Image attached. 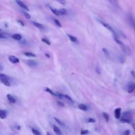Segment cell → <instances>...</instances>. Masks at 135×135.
<instances>
[{
	"mask_svg": "<svg viewBox=\"0 0 135 135\" xmlns=\"http://www.w3.org/2000/svg\"><path fill=\"white\" fill-rule=\"evenodd\" d=\"M7 117V112L6 110H0V117L2 119H6Z\"/></svg>",
	"mask_w": 135,
	"mask_h": 135,
	"instance_id": "obj_11",
	"label": "cell"
},
{
	"mask_svg": "<svg viewBox=\"0 0 135 135\" xmlns=\"http://www.w3.org/2000/svg\"><path fill=\"white\" fill-rule=\"evenodd\" d=\"M88 123H95L96 122V120H95V119L92 118H90L89 119H88Z\"/></svg>",
	"mask_w": 135,
	"mask_h": 135,
	"instance_id": "obj_30",
	"label": "cell"
},
{
	"mask_svg": "<svg viewBox=\"0 0 135 135\" xmlns=\"http://www.w3.org/2000/svg\"><path fill=\"white\" fill-rule=\"evenodd\" d=\"M1 82L2 84H4L5 85H6L7 87H10L11 86V84H10V81H9V79H0Z\"/></svg>",
	"mask_w": 135,
	"mask_h": 135,
	"instance_id": "obj_15",
	"label": "cell"
},
{
	"mask_svg": "<svg viewBox=\"0 0 135 135\" xmlns=\"http://www.w3.org/2000/svg\"><path fill=\"white\" fill-rule=\"evenodd\" d=\"M89 133V131L88 130L86 129V130H82L81 131V132H80V134H81V135H87Z\"/></svg>",
	"mask_w": 135,
	"mask_h": 135,
	"instance_id": "obj_29",
	"label": "cell"
},
{
	"mask_svg": "<svg viewBox=\"0 0 135 135\" xmlns=\"http://www.w3.org/2000/svg\"><path fill=\"white\" fill-rule=\"evenodd\" d=\"M127 20L130 27L135 31V18L134 17L132 14H129L127 16Z\"/></svg>",
	"mask_w": 135,
	"mask_h": 135,
	"instance_id": "obj_2",
	"label": "cell"
},
{
	"mask_svg": "<svg viewBox=\"0 0 135 135\" xmlns=\"http://www.w3.org/2000/svg\"><path fill=\"white\" fill-rule=\"evenodd\" d=\"M132 128H133L135 130V124H134V123L132 124Z\"/></svg>",
	"mask_w": 135,
	"mask_h": 135,
	"instance_id": "obj_37",
	"label": "cell"
},
{
	"mask_svg": "<svg viewBox=\"0 0 135 135\" xmlns=\"http://www.w3.org/2000/svg\"><path fill=\"white\" fill-rule=\"evenodd\" d=\"M6 97H7V100H8L11 103H15V102H16V100H15V99L13 97L12 95L8 94V95H7Z\"/></svg>",
	"mask_w": 135,
	"mask_h": 135,
	"instance_id": "obj_13",
	"label": "cell"
},
{
	"mask_svg": "<svg viewBox=\"0 0 135 135\" xmlns=\"http://www.w3.org/2000/svg\"><path fill=\"white\" fill-rule=\"evenodd\" d=\"M78 108L80 109V110L84 111H87L88 109L87 106L84 104H83V103H80V104H79L78 105Z\"/></svg>",
	"mask_w": 135,
	"mask_h": 135,
	"instance_id": "obj_14",
	"label": "cell"
},
{
	"mask_svg": "<svg viewBox=\"0 0 135 135\" xmlns=\"http://www.w3.org/2000/svg\"><path fill=\"white\" fill-rule=\"evenodd\" d=\"M54 120L56 121V123L59 124V125H60L61 126H62V127L64 126V124L61 120H60L59 119H58V118H56V117H54Z\"/></svg>",
	"mask_w": 135,
	"mask_h": 135,
	"instance_id": "obj_21",
	"label": "cell"
},
{
	"mask_svg": "<svg viewBox=\"0 0 135 135\" xmlns=\"http://www.w3.org/2000/svg\"><path fill=\"white\" fill-rule=\"evenodd\" d=\"M32 23H33V25H34L35 27H36L39 28H40V29H41V30H43L45 28V27H44V26L42 24H40V23H38V22H32Z\"/></svg>",
	"mask_w": 135,
	"mask_h": 135,
	"instance_id": "obj_12",
	"label": "cell"
},
{
	"mask_svg": "<svg viewBox=\"0 0 135 135\" xmlns=\"http://www.w3.org/2000/svg\"><path fill=\"white\" fill-rule=\"evenodd\" d=\"M49 8H50V9L51 10L52 12L54 15H56V16H60V15H61L59 10L56 9H53L52 8V7H51L50 6H49Z\"/></svg>",
	"mask_w": 135,
	"mask_h": 135,
	"instance_id": "obj_9",
	"label": "cell"
},
{
	"mask_svg": "<svg viewBox=\"0 0 135 135\" xmlns=\"http://www.w3.org/2000/svg\"><path fill=\"white\" fill-rule=\"evenodd\" d=\"M53 129L54 132L57 135H62V132L61 130L58 127L54 125L53 126Z\"/></svg>",
	"mask_w": 135,
	"mask_h": 135,
	"instance_id": "obj_10",
	"label": "cell"
},
{
	"mask_svg": "<svg viewBox=\"0 0 135 135\" xmlns=\"http://www.w3.org/2000/svg\"><path fill=\"white\" fill-rule=\"evenodd\" d=\"M103 116L106 120V122L108 123L109 120V116L108 114L106 112H103Z\"/></svg>",
	"mask_w": 135,
	"mask_h": 135,
	"instance_id": "obj_24",
	"label": "cell"
},
{
	"mask_svg": "<svg viewBox=\"0 0 135 135\" xmlns=\"http://www.w3.org/2000/svg\"><path fill=\"white\" fill-rule=\"evenodd\" d=\"M9 61L13 63H17L20 62L19 59L14 56H11L9 58Z\"/></svg>",
	"mask_w": 135,
	"mask_h": 135,
	"instance_id": "obj_7",
	"label": "cell"
},
{
	"mask_svg": "<svg viewBox=\"0 0 135 135\" xmlns=\"http://www.w3.org/2000/svg\"><path fill=\"white\" fill-rule=\"evenodd\" d=\"M45 91L46 92H48L49 93H50L51 95H52V96H55V97H57V94H56V93H54L52 90H51V89H50V88H45Z\"/></svg>",
	"mask_w": 135,
	"mask_h": 135,
	"instance_id": "obj_17",
	"label": "cell"
},
{
	"mask_svg": "<svg viewBox=\"0 0 135 135\" xmlns=\"http://www.w3.org/2000/svg\"><path fill=\"white\" fill-rule=\"evenodd\" d=\"M42 40V42L46 43V45H51L50 41H49L48 39H45V38H43V39H42V40Z\"/></svg>",
	"mask_w": 135,
	"mask_h": 135,
	"instance_id": "obj_28",
	"label": "cell"
},
{
	"mask_svg": "<svg viewBox=\"0 0 135 135\" xmlns=\"http://www.w3.org/2000/svg\"><path fill=\"white\" fill-rule=\"evenodd\" d=\"M23 54L28 57H36V55L35 54L32 52H25L23 53Z\"/></svg>",
	"mask_w": 135,
	"mask_h": 135,
	"instance_id": "obj_18",
	"label": "cell"
},
{
	"mask_svg": "<svg viewBox=\"0 0 135 135\" xmlns=\"http://www.w3.org/2000/svg\"><path fill=\"white\" fill-rule=\"evenodd\" d=\"M130 133V131L129 130H126L124 131V135H129Z\"/></svg>",
	"mask_w": 135,
	"mask_h": 135,
	"instance_id": "obj_34",
	"label": "cell"
},
{
	"mask_svg": "<svg viewBox=\"0 0 135 135\" xmlns=\"http://www.w3.org/2000/svg\"><path fill=\"white\" fill-rule=\"evenodd\" d=\"M46 135H51V134L50 133V132L48 131L47 132H46Z\"/></svg>",
	"mask_w": 135,
	"mask_h": 135,
	"instance_id": "obj_38",
	"label": "cell"
},
{
	"mask_svg": "<svg viewBox=\"0 0 135 135\" xmlns=\"http://www.w3.org/2000/svg\"><path fill=\"white\" fill-rule=\"evenodd\" d=\"M68 37L69 38V39L72 42H77L78 39L76 37H74V36H72L71 35H70V34H68Z\"/></svg>",
	"mask_w": 135,
	"mask_h": 135,
	"instance_id": "obj_19",
	"label": "cell"
},
{
	"mask_svg": "<svg viewBox=\"0 0 135 135\" xmlns=\"http://www.w3.org/2000/svg\"><path fill=\"white\" fill-rule=\"evenodd\" d=\"M15 1H16L17 3L19 5V6L21 7L22 9H24L25 11H29V9H28V6H26V5L23 3V2L20 1V0H15Z\"/></svg>",
	"mask_w": 135,
	"mask_h": 135,
	"instance_id": "obj_5",
	"label": "cell"
},
{
	"mask_svg": "<svg viewBox=\"0 0 135 135\" xmlns=\"http://www.w3.org/2000/svg\"><path fill=\"white\" fill-rule=\"evenodd\" d=\"M58 103L59 106H61V107H64V105L63 103H62L61 102H60V101H58Z\"/></svg>",
	"mask_w": 135,
	"mask_h": 135,
	"instance_id": "obj_36",
	"label": "cell"
},
{
	"mask_svg": "<svg viewBox=\"0 0 135 135\" xmlns=\"http://www.w3.org/2000/svg\"><path fill=\"white\" fill-rule=\"evenodd\" d=\"M131 111H126L123 114V117H125L128 118V117H129L131 115Z\"/></svg>",
	"mask_w": 135,
	"mask_h": 135,
	"instance_id": "obj_25",
	"label": "cell"
},
{
	"mask_svg": "<svg viewBox=\"0 0 135 135\" xmlns=\"http://www.w3.org/2000/svg\"><path fill=\"white\" fill-rule=\"evenodd\" d=\"M17 22L19 23L20 25H21L22 26H24V23H23V22L22 21L18 20V21H17Z\"/></svg>",
	"mask_w": 135,
	"mask_h": 135,
	"instance_id": "obj_35",
	"label": "cell"
},
{
	"mask_svg": "<svg viewBox=\"0 0 135 135\" xmlns=\"http://www.w3.org/2000/svg\"><path fill=\"white\" fill-rule=\"evenodd\" d=\"M99 21L100 22L101 24H102L103 25V27H105L106 28H107L108 30H109L110 31H111V32L113 33L114 38H118V36L117 35V34L116 31L113 29V28L111 27L109 24H108V23H105V22H103V21Z\"/></svg>",
	"mask_w": 135,
	"mask_h": 135,
	"instance_id": "obj_1",
	"label": "cell"
},
{
	"mask_svg": "<svg viewBox=\"0 0 135 135\" xmlns=\"http://www.w3.org/2000/svg\"><path fill=\"white\" fill-rule=\"evenodd\" d=\"M12 38L15 40H19V41L21 40L22 39L21 35L19 34H14L12 35Z\"/></svg>",
	"mask_w": 135,
	"mask_h": 135,
	"instance_id": "obj_16",
	"label": "cell"
},
{
	"mask_svg": "<svg viewBox=\"0 0 135 135\" xmlns=\"http://www.w3.org/2000/svg\"><path fill=\"white\" fill-rule=\"evenodd\" d=\"M53 21H54V23H55V24H56V25L57 26V27H59V28H61V27H62V25H61V24L60 22L58 20H56V19H54V20H53Z\"/></svg>",
	"mask_w": 135,
	"mask_h": 135,
	"instance_id": "obj_27",
	"label": "cell"
},
{
	"mask_svg": "<svg viewBox=\"0 0 135 135\" xmlns=\"http://www.w3.org/2000/svg\"><path fill=\"white\" fill-rule=\"evenodd\" d=\"M21 12L22 13V14L24 15V16L27 18V19H30L31 18V16L27 12H26L25 11H23V10H21Z\"/></svg>",
	"mask_w": 135,
	"mask_h": 135,
	"instance_id": "obj_22",
	"label": "cell"
},
{
	"mask_svg": "<svg viewBox=\"0 0 135 135\" xmlns=\"http://www.w3.org/2000/svg\"><path fill=\"white\" fill-rule=\"evenodd\" d=\"M120 121L123 123H127V124L130 123V120L128 118H127L125 117L121 118V119H120Z\"/></svg>",
	"mask_w": 135,
	"mask_h": 135,
	"instance_id": "obj_20",
	"label": "cell"
},
{
	"mask_svg": "<svg viewBox=\"0 0 135 135\" xmlns=\"http://www.w3.org/2000/svg\"><path fill=\"white\" fill-rule=\"evenodd\" d=\"M96 72H97L98 74H100V69L99 66L96 67Z\"/></svg>",
	"mask_w": 135,
	"mask_h": 135,
	"instance_id": "obj_33",
	"label": "cell"
},
{
	"mask_svg": "<svg viewBox=\"0 0 135 135\" xmlns=\"http://www.w3.org/2000/svg\"><path fill=\"white\" fill-rule=\"evenodd\" d=\"M45 56H47L48 58H49V57H50V56H49V54H45Z\"/></svg>",
	"mask_w": 135,
	"mask_h": 135,
	"instance_id": "obj_39",
	"label": "cell"
},
{
	"mask_svg": "<svg viewBox=\"0 0 135 135\" xmlns=\"http://www.w3.org/2000/svg\"><path fill=\"white\" fill-rule=\"evenodd\" d=\"M32 132L34 135H41L40 132L35 128H32Z\"/></svg>",
	"mask_w": 135,
	"mask_h": 135,
	"instance_id": "obj_23",
	"label": "cell"
},
{
	"mask_svg": "<svg viewBox=\"0 0 135 135\" xmlns=\"http://www.w3.org/2000/svg\"><path fill=\"white\" fill-rule=\"evenodd\" d=\"M59 11H60V13L61 15H66L67 13V10L65 9H61L60 10H59Z\"/></svg>",
	"mask_w": 135,
	"mask_h": 135,
	"instance_id": "obj_26",
	"label": "cell"
},
{
	"mask_svg": "<svg viewBox=\"0 0 135 135\" xmlns=\"http://www.w3.org/2000/svg\"><path fill=\"white\" fill-rule=\"evenodd\" d=\"M121 46V48H122V50H123L124 52L128 56H130L131 54V50L129 46H128L127 45H124V44L123 43L120 45Z\"/></svg>",
	"mask_w": 135,
	"mask_h": 135,
	"instance_id": "obj_3",
	"label": "cell"
},
{
	"mask_svg": "<svg viewBox=\"0 0 135 135\" xmlns=\"http://www.w3.org/2000/svg\"><path fill=\"white\" fill-rule=\"evenodd\" d=\"M121 110V108H116L115 110V116L116 119H119L120 118Z\"/></svg>",
	"mask_w": 135,
	"mask_h": 135,
	"instance_id": "obj_8",
	"label": "cell"
},
{
	"mask_svg": "<svg viewBox=\"0 0 135 135\" xmlns=\"http://www.w3.org/2000/svg\"><path fill=\"white\" fill-rule=\"evenodd\" d=\"M135 90V83L133 82H130L127 85V92L131 93Z\"/></svg>",
	"mask_w": 135,
	"mask_h": 135,
	"instance_id": "obj_4",
	"label": "cell"
},
{
	"mask_svg": "<svg viewBox=\"0 0 135 135\" xmlns=\"http://www.w3.org/2000/svg\"><path fill=\"white\" fill-rule=\"evenodd\" d=\"M26 63H27L28 66L31 68H35L38 66L37 62L34 60H28Z\"/></svg>",
	"mask_w": 135,
	"mask_h": 135,
	"instance_id": "obj_6",
	"label": "cell"
},
{
	"mask_svg": "<svg viewBox=\"0 0 135 135\" xmlns=\"http://www.w3.org/2000/svg\"><path fill=\"white\" fill-rule=\"evenodd\" d=\"M56 1L62 5H65L66 4V0H56Z\"/></svg>",
	"mask_w": 135,
	"mask_h": 135,
	"instance_id": "obj_31",
	"label": "cell"
},
{
	"mask_svg": "<svg viewBox=\"0 0 135 135\" xmlns=\"http://www.w3.org/2000/svg\"><path fill=\"white\" fill-rule=\"evenodd\" d=\"M102 51L104 52H105V53L106 54V55H107V56H109V52H108V51L107 50V49H106V48H103L102 49Z\"/></svg>",
	"mask_w": 135,
	"mask_h": 135,
	"instance_id": "obj_32",
	"label": "cell"
}]
</instances>
